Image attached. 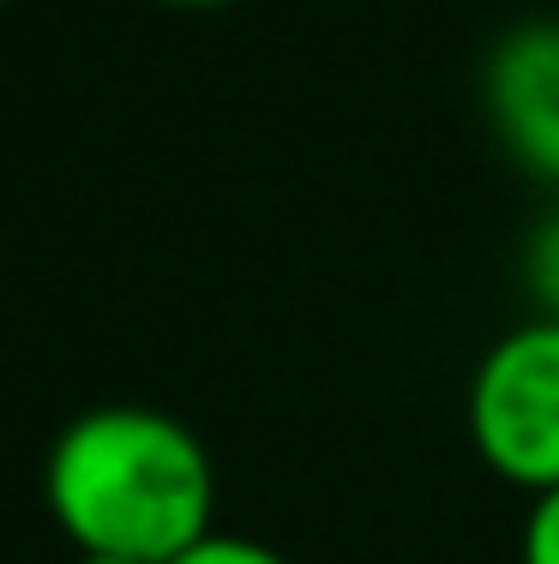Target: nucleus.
Wrapping results in <instances>:
<instances>
[{"mask_svg":"<svg viewBox=\"0 0 559 564\" xmlns=\"http://www.w3.org/2000/svg\"><path fill=\"white\" fill-rule=\"evenodd\" d=\"M49 517L78 553L169 564L211 534L217 475L193 426L163 409H85L61 426L43 468Z\"/></svg>","mask_w":559,"mask_h":564,"instance_id":"nucleus-1","label":"nucleus"},{"mask_svg":"<svg viewBox=\"0 0 559 564\" xmlns=\"http://www.w3.org/2000/svg\"><path fill=\"white\" fill-rule=\"evenodd\" d=\"M470 438L499 480L536 492L559 487V318L505 330L470 379Z\"/></svg>","mask_w":559,"mask_h":564,"instance_id":"nucleus-2","label":"nucleus"},{"mask_svg":"<svg viewBox=\"0 0 559 564\" xmlns=\"http://www.w3.org/2000/svg\"><path fill=\"white\" fill-rule=\"evenodd\" d=\"M487 120L536 181L559 186V19L517 24L487 55Z\"/></svg>","mask_w":559,"mask_h":564,"instance_id":"nucleus-3","label":"nucleus"},{"mask_svg":"<svg viewBox=\"0 0 559 564\" xmlns=\"http://www.w3.org/2000/svg\"><path fill=\"white\" fill-rule=\"evenodd\" d=\"M524 282H529V294H536L541 318H559V210L548 223H536V235H529Z\"/></svg>","mask_w":559,"mask_h":564,"instance_id":"nucleus-4","label":"nucleus"},{"mask_svg":"<svg viewBox=\"0 0 559 564\" xmlns=\"http://www.w3.org/2000/svg\"><path fill=\"white\" fill-rule=\"evenodd\" d=\"M169 564H289L277 546H265V541H247V534H198L186 553H175Z\"/></svg>","mask_w":559,"mask_h":564,"instance_id":"nucleus-5","label":"nucleus"},{"mask_svg":"<svg viewBox=\"0 0 559 564\" xmlns=\"http://www.w3.org/2000/svg\"><path fill=\"white\" fill-rule=\"evenodd\" d=\"M524 564H559V487L536 492L524 522Z\"/></svg>","mask_w":559,"mask_h":564,"instance_id":"nucleus-6","label":"nucleus"},{"mask_svg":"<svg viewBox=\"0 0 559 564\" xmlns=\"http://www.w3.org/2000/svg\"><path fill=\"white\" fill-rule=\"evenodd\" d=\"M151 7H181V12H205V7H229V0H151Z\"/></svg>","mask_w":559,"mask_h":564,"instance_id":"nucleus-7","label":"nucleus"},{"mask_svg":"<svg viewBox=\"0 0 559 564\" xmlns=\"http://www.w3.org/2000/svg\"><path fill=\"white\" fill-rule=\"evenodd\" d=\"M78 564H139V558H109V553H78Z\"/></svg>","mask_w":559,"mask_h":564,"instance_id":"nucleus-8","label":"nucleus"},{"mask_svg":"<svg viewBox=\"0 0 559 564\" xmlns=\"http://www.w3.org/2000/svg\"><path fill=\"white\" fill-rule=\"evenodd\" d=\"M0 7H12V0H0Z\"/></svg>","mask_w":559,"mask_h":564,"instance_id":"nucleus-9","label":"nucleus"}]
</instances>
